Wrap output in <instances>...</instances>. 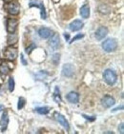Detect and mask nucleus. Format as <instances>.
I'll return each instance as SVG.
<instances>
[{"label":"nucleus","mask_w":124,"mask_h":134,"mask_svg":"<svg viewBox=\"0 0 124 134\" xmlns=\"http://www.w3.org/2000/svg\"><path fill=\"white\" fill-rule=\"evenodd\" d=\"M4 9L11 15H18L20 13V5L17 2H7L4 5Z\"/></svg>","instance_id":"f257e3e1"},{"label":"nucleus","mask_w":124,"mask_h":134,"mask_svg":"<svg viewBox=\"0 0 124 134\" xmlns=\"http://www.w3.org/2000/svg\"><path fill=\"white\" fill-rule=\"evenodd\" d=\"M103 78H104V81L109 86L115 85L116 83V81H117V75H116V73L113 70H110V69H108V70H106L104 71Z\"/></svg>","instance_id":"f03ea898"},{"label":"nucleus","mask_w":124,"mask_h":134,"mask_svg":"<svg viewBox=\"0 0 124 134\" xmlns=\"http://www.w3.org/2000/svg\"><path fill=\"white\" fill-rule=\"evenodd\" d=\"M102 49L106 52H113L117 49V42L116 39L108 38L102 43Z\"/></svg>","instance_id":"7ed1b4c3"},{"label":"nucleus","mask_w":124,"mask_h":134,"mask_svg":"<svg viewBox=\"0 0 124 134\" xmlns=\"http://www.w3.org/2000/svg\"><path fill=\"white\" fill-rule=\"evenodd\" d=\"M18 49L16 48H13V46H9L7 49L4 51V58L8 61L13 62L17 58Z\"/></svg>","instance_id":"20e7f679"},{"label":"nucleus","mask_w":124,"mask_h":134,"mask_svg":"<svg viewBox=\"0 0 124 134\" xmlns=\"http://www.w3.org/2000/svg\"><path fill=\"white\" fill-rule=\"evenodd\" d=\"M18 27V20L16 18H8L6 22V30L8 34L16 32Z\"/></svg>","instance_id":"39448f33"},{"label":"nucleus","mask_w":124,"mask_h":134,"mask_svg":"<svg viewBox=\"0 0 124 134\" xmlns=\"http://www.w3.org/2000/svg\"><path fill=\"white\" fill-rule=\"evenodd\" d=\"M29 5H30V7H31V8H32V7L40 8L42 19H46V18H47V13H46V10H45L44 5H43V2H41V1H38V0H31Z\"/></svg>","instance_id":"423d86ee"},{"label":"nucleus","mask_w":124,"mask_h":134,"mask_svg":"<svg viewBox=\"0 0 124 134\" xmlns=\"http://www.w3.org/2000/svg\"><path fill=\"white\" fill-rule=\"evenodd\" d=\"M75 73V68L72 64H65L62 68V75L65 77L71 78Z\"/></svg>","instance_id":"0eeeda50"},{"label":"nucleus","mask_w":124,"mask_h":134,"mask_svg":"<svg viewBox=\"0 0 124 134\" xmlns=\"http://www.w3.org/2000/svg\"><path fill=\"white\" fill-rule=\"evenodd\" d=\"M49 45H50V47L52 48V49H54V51L58 49V47H59V45H60L59 35H58L57 34H53L49 40Z\"/></svg>","instance_id":"6e6552de"},{"label":"nucleus","mask_w":124,"mask_h":134,"mask_svg":"<svg viewBox=\"0 0 124 134\" xmlns=\"http://www.w3.org/2000/svg\"><path fill=\"white\" fill-rule=\"evenodd\" d=\"M108 32H109V31H108V29H107L106 27H99V28H98L97 30H96V40L100 41V40L104 39L107 36Z\"/></svg>","instance_id":"1a4fd4ad"},{"label":"nucleus","mask_w":124,"mask_h":134,"mask_svg":"<svg viewBox=\"0 0 124 134\" xmlns=\"http://www.w3.org/2000/svg\"><path fill=\"white\" fill-rule=\"evenodd\" d=\"M115 103H116L115 99L110 95H105L103 98H102V100H101V104H102V106L106 108L113 107L115 105Z\"/></svg>","instance_id":"9d476101"},{"label":"nucleus","mask_w":124,"mask_h":134,"mask_svg":"<svg viewBox=\"0 0 124 134\" xmlns=\"http://www.w3.org/2000/svg\"><path fill=\"white\" fill-rule=\"evenodd\" d=\"M8 124H9V115H8V112L5 111V112H3L2 116H1V119H0L1 131L2 132L5 131V129H7V126H8Z\"/></svg>","instance_id":"9b49d317"},{"label":"nucleus","mask_w":124,"mask_h":134,"mask_svg":"<svg viewBox=\"0 0 124 134\" xmlns=\"http://www.w3.org/2000/svg\"><path fill=\"white\" fill-rule=\"evenodd\" d=\"M83 26H84V24H83L82 21L76 19V20H74L72 23L70 24L69 28H70V30L72 31H80V30L83 28Z\"/></svg>","instance_id":"f8f14e48"},{"label":"nucleus","mask_w":124,"mask_h":134,"mask_svg":"<svg viewBox=\"0 0 124 134\" xmlns=\"http://www.w3.org/2000/svg\"><path fill=\"white\" fill-rule=\"evenodd\" d=\"M55 118H56L57 122L59 123L60 125H61L64 129H66V130H69V129H70V126H69V123H68V121L66 120V118H65L62 114L60 113H55Z\"/></svg>","instance_id":"ddd939ff"},{"label":"nucleus","mask_w":124,"mask_h":134,"mask_svg":"<svg viewBox=\"0 0 124 134\" xmlns=\"http://www.w3.org/2000/svg\"><path fill=\"white\" fill-rule=\"evenodd\" d=\"M66 98L67 100L72 104H76L78 103V101H79V95H78V92H75V91H71L67 94L66 96Z\"/></svg>","instance_id":"4468645a"},{"label":"nucleus","mask_w":124,"mask_h":134,"mask_svg":"<svg viewBox=\"0 0 124 134\" xmlns=\"http://www.w3.org/2000/svg\"><path fill=\"white\" fill-rule=\"evenodd\" d=\"M38 34L39 36L43 39L49 38L50 36L52 35V31L48 28H45V27H42L38 30Z\"/></svg>","instance_id":"2eb2a0df"},{"label":"nucleus","mask_w":124,"mask_h":134,"mask_svg":"<svg viewBox=\"0 0 124 134\" xmlns=\"http://www.w3.org/2000/svg\"><path fill=\"white\" fill-rule=\"evenodd\" d=\"M17 40H18V37L16 32L9 34L8 38H7V44H8L9 46H13V45H16V43H17Z\"/></svg>","instance_id":"dca6fc26"},{"label":"nucleus","mask_w":124,"mask_h":134,"mask_svg":"<svg viewBox=\"0 0 124 134\" xmlns=\"http://www.w3.org/2000/svg\"><path fill=\"white\" fill-rule=\"evenodd\" d=\"M80 15L85 19L90 16V7H89V5L85 4L80 8Z\"/></svg>","instance_id":"f3484780"},{"label":"nucleus","mask_w":124,"mask_h":134,"mask_svg":"<svg viewBox=\"0 0 124 134\" xmlns=\"http://www.w3.org/2000/svg\"><path fill=\"white\" fill-rule=\"evenodd\" d=\"M50 109H51L50 107H38V108H35V111L39 114H43V115H45V114L49 113Z\"/></svg>","instance_id":"a211bd4d"},{"label":"nucleus","mask_w":124,"mask_h":134,"mask_svg":"<svg viewBox=\"0 0 124 134\" xmlns=\"http://www.w3.org/2000/svg\"><path fill=\"white\" fill-rule=\"evenodd\" d=\"M9 71H10V68L6 63H1L0 64V73L2 75L8 74Z\"/></svg>","instance_id":"6ab92c4d"},{"label":"nucleus","mask_w":124,"mask_h":134,"mask_svg":"<svg viewBox=\"0 0 124 134\" xmlns=\"http://www.w3.org/2000/svg\"><path fill=\"white\" fill-rule=\"evenodd\" d=\"M98 12L100 13H102V14H108L110 13V7L102 4V5H100L98 7Z\"/></svg>","instance_id":"aec40b11"},{"label":"nucleus","mask_w":124,"mask_h":134,"mask_svg":"<svg viewBox=\"0 0 124 134\" xmlns=\"http://www.w3.org/2000/svg\"><path fill=\"white\" fill-rule=\"evenodd\" d=\"M54 101H55L56 103H59L60 101H61V96H60V93H59V88H57V87L54 88Z\"/></svg>","instance_id":"412c9836"},{"label":"nucleus","mask_w":124,"mask_h":134,"mask_svg":"<svg viewBox=\"0 0 124 134\" xmlns=\"http://www.w3.org/2000/svg\"><path fill=\"white\" fill-rule=\"evenodd\" d=\"M9 90H10L11 92H13V90H14V88H16V82H14V79L13 77H11L9 79Z\"/></svg>","instance_id":"4be33fe9"},{"label":"nucleus","mask_w":124,"mask_h":134,"mask_svg":"<svg viewBox=\"0 0 124 134\" xmlns=\"http://www.w3.org/2000/svg\"><path fill=\"white\" fill-rule=\"evenodd\" d=\"M26 104V100L23 98V97H20L19 100H18V104H17V108L18 109H22Z\"/></svg>","instance_id":"5701e85b"},{"label":"nucleus","mask_w":124,"mask_h":134,"mask_svg":"<svg viewBox=\"0 0 124 134\" xmlns=\"http://www.w3.org/2000/svg\"><path fill=\"white\" fill-rule=\"evenodd\" d=\"M60 59V54H54V56H53V62H54V65H57L58 64V61Z\"/></svg>","instance_id":"b1692460"},{"label":"nucleus","mask_w":124,"mask_h":134,"mask_svg":"<svg viewBox=\"0 0 124 134\" xmlns=\"http://www.w3.org/2000/svg\"><path fill=\"white\" fill-rule=\"evenodd\" d=\"M83 37H84V34H76V35L75 36V37H74V38L72 39V40H71L70 41V44H72L73 42H75V41H76V40H78V39H81V38H83Z\"/></svg>","instance_id":"393cba45"},{"label":"nucleus","mask_w":124,"mask_h":134,"mask_svg":"<svg viewBox=\"0 0 124 134\" xmlns=\"http://www.w3.org/2000/svg\"><path fill=\"white\" fill-rule=\"evenodd\" d=\"M34 48H36L35 45H34V44H32L31 46H29L28 48L26 49V52H27L28 54H30V53L32 52V51H33V49H34Z\"/></svg>","instance_id":"a878e982"},{"label":"nucleus","mask_w":124,"mask_h":134,"mask_svg":"<svg viewBox=\"0 0 124 134\" xmlns=\"http://www.w3.org/2000/svg\"><path fill=\"white\" fill-rule=\"evenodd\" d=\"M82 116L84 117V118H86V119H87V120H89V121H91V122L95 121V119H96V117H92V118H91V117L87 116V115H85V114H83Z\"/></svg>","instance_id":"bb28decb"},{"label":"nucleus","mask_w":124,"mask_h":134,"mask_svg":"<svg viewBox=\"0 0 124 134\" xmlns=\"http://www.w3.org/2000/svg\"><path fill=\"white\" fill-rule=\"evenodd\" d=\"M20 57H21V61H22V64H23L24 66H26V65H27V61L25 60V58H24L23 54H20Z\"/></svg>","instance_id":"cd10ccee"},{"label":"nucleus","mask_w":124,"mask_h":134,"mask_svg":"<svg viewBox=\"0 0 124 134\" xmlns=\"http://www.w3.org/2000/svg\"><path fill=\"white\" fill-rule=\"evenodd\" d=\"M123 126H124L123 123H121V124H120V126H118V129H119V131H120V133H121V134H123V132H124Z\"/></svg>","instance_id":"c85d7f7f"},{"label":"nucleus","mask_w":124,"mask_h":134,"mask_svg":"<svg viewBox=\"0 0 124 134\" xmlns=\"http://www.w3.org/2000/svg\"><path fill=\"white\" fill-rule=\"evenodd\" d=\"M64 37L66 40H69V38H70V34H64Z\"/></svg>","instance_id":"c756f323"},{"label":"nucleus","mask_w":124,"mask_h":134,"mask_svg":"<svg viewBox=\"0 0 124 134\" xmlns=\"http://www.w3.org/2000/svg\"><path fill=\"white\" fill-rule=\"evenodd\" d=\"M118 109H120V110H122V109H123V106H121V107H118V108H116V109H113V111L118 110Z\"/></svg>","instance_id":"7c9ffc66"},{"label":"nucleus","mask_w":124,"mask_h":134,"mask_svg":"<svg viewBox=\"0 0 124 134\" xmlns=\"http://www.w3.org/2000/svg\"><path fill=\"white\" fill-rule=\"evenodd\" d=\"M3 109H4V106H3V105H1V104H0V111H2Z\"/></svg>","instance_id":"2f4dec72"},{"label":"nucleus","mask_w":124,"mask_h":134,"mask_svg":"<svg viewBox=\"0 0 124 134\" xmlns=\"http://www.w3.org/2000/svg\"><path fill=\"white\" fill-rule=\"evenodd\" d=\"M4 1H8V0H4Z\"/></svg>","instance_id":"473e14b6"}]
</instances>
